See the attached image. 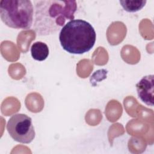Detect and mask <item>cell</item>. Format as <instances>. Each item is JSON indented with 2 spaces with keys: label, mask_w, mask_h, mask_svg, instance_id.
Returning <instances> with one entry per match:
<instances>
[{
  "label": "cell",
  "mask_w": 154,
  "mask_h": 154,
  "mask_svg": "<svg viewBox=\"0 0 154 154\" xmlns=\"http://www.w3.org/2000/svg\"><path fill=\"white\" fill-rule=\"evenodd\" d=\"M35 2L34 30L38 35L52 34L67 19H74L77 5L74 1H37Z\"/></svg>",
  "instance_id": "obj_1"
},
{
  "label": "cell",
  "mask_w": 154,
  "mask_h": 154,
  "mask_svg": "<svg viewBox=\"0 0 154 154\" xmlns=\"http://www.w3.org/2000/svg\"><path fill=\"white\" fill-rule=\"evenodd\" d=\"M96 39L93 26L82 19H73L61 29L59 40L64 50L72 54H82L94 46Z\"/></svg>",
  "instance_id": "obj_2"
},
{
  "label": "cell",
  "mask_w": 154,
  "mask_h": 154,
  "mask_svg": "<svg viewBox=\"0 0 154 154\" xmlns=\"http://www.w3.org/2000/svg\"><path fill=\"white\" fill-rule=\"evenodd\" d=\"M0 16L8 27L28 29L33 22V5L29 0H1Z\"/></svg>",
  "instance_id": "obj_3"
},
{
  "label": "cell",
  "mask_w": 154,
  "mask_h": 154,
  "mask_svg": "<svg viewBox=\"0 0 154 154\" xmlns=\"http://www.w3.org/2000/svg\"><path fill=\"white\" fill-rule=\"evenodd\" d=\"M7 130L14 141L23 144L32 142L35 135L31 118L24 114L13 115L7 122Z\"/></svg>",
  "instance_id": "obj_4"
},
{
  "label": "cell",
  "mask_w": 154,
  "mask_h": 154,
  "mask_svg": "<svg viewBox=\"0 0 154 154\" xmlns=\"http://www.w3.org/2000/svg\"><path fill=\"white\" fill-rule=\"evenodd\" d=\"M139 99L148 106H153L154 76L149 75L143 76L136 84Z\"/></svg>",
  "instance_id": "obj_5"
},
{
  "label": "cell",
  "mask_w": 154,
  "mask_h": 154,
  "mask_svg": "<svg viewBox=\"0 0 154 154\" xmlns=\"http://www.w3.org/2000/svg\"><path fill=\"white\" fill-rule=\"evenodd\" d=\"M49 48L48 45L42 42L34 43L31 48V56L35 60L42 61L45 60L49 55Z\"/></svg>",
  "instance_id": "obj_6"
},
{
  "label": "cell",
  "mask_w": 154,
  "mask_h": 154,
  "mask_svg": "<svg viewBox=\"0 0 154 154\" xmlns=\"http://www.w3.org/2000/svg\"><path fill=\"white\" fill-rule=\"evenodd\" d=\"M119 2L123 8L130 13L137 12L142 9L146 5V0H121Z\"/></svg>",
  "instance_id": "obj_7"
}]
</instances>
